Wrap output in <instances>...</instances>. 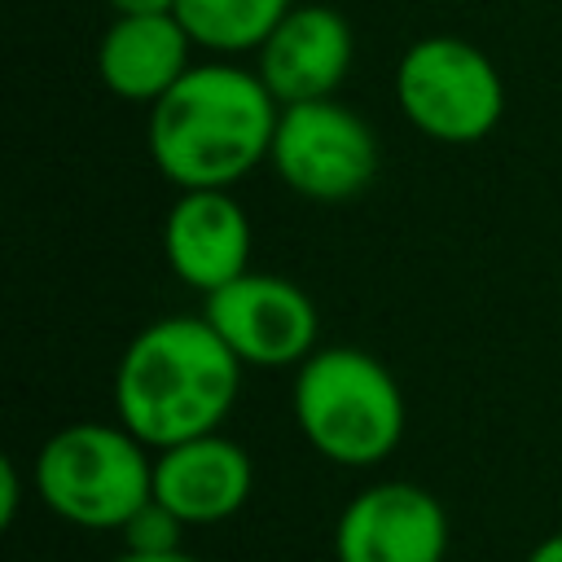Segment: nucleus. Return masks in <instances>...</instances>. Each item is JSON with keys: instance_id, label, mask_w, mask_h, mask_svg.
Segmentation results:
<instances>
[{"instance_id": "4", "label": "nucleus", "mask_w": 562, "mask_h": 562, "mask_svg": "<svg viewBox=\"0 0 562 562\" xmlns=\"http://www.w3.org/2000/svg\"><path fill=\"white\" fill-rule=\"evenodd\" d=\"M31 487L53 518L79 531H123L127 518L154 501V448L119 417L70 422L40 443Z\"/></svg>"}, {"instance_id": "5", "label": "nucleus", "mask_w": 562, "mask_h": 562, "mask_svg": "<svg viewBox=\"0 0 562 562\" xmlns=\"http://www.w3.org/2000/svg\"><path fill=\"white\" fill-rule=\"evenodd\" d=\"M395 105L426 140L479 145L505 114V79L479 44L461 35H422L395 61Z\"/></svg>"}, {"instance_id": "8", "label": "nucleus", "mask_w": 562, "mask_h": 562, "mask_svg": "<svg viewBox=\"0 0 562 562\" xmlns=\"http://www.w3.org/2000/svg\"><path fill=\"white\" fill-rule=\"evenodd\" d=\"M452 522L413 479H373L334 518V562H443Z\"/></svg>"}, {"instance_id": "1", "label": "nucleus", "mask_w": 562, "mask_h": 562, "mask_svg": "<svg viewBox=\"0 0 562 562\" xmlns=\"http://www.w3.org/2000/svg\"><path fill=\"white\" fill-rule=\"evenodd\" d=\"M281 101L237 57L193 61L154 105L145 145L176 189H233L272 154Z\"/></svg>"}, {"instance_id": "18", "label": "nucleus", "mask_w": 562, "mask_h": 562, "mask_svg": "<svg viewBox=\"0 0 562 562\" xmlns=\"http://www.w3.org/2000/svg\"><path fill=\"white\" fill-rule=\"evenodd\" d=\"M522 562H562V531L540 536V540L527 549V558H522Z\"/></svg>"}, {"instance_id": "15", "label": "nucleus", "mask_w": 562, "mask_h": 562, "mask_svg": "<svg viewBox=\"0 0 562 562\" xmlns=\"http://www.w3.org/2000/svg\"><path fill=\"white\" fill-rule=\"evenodd\" d=\"M22 509V470L18 461H0V527H9Z\"/></svg>"}, {"instance_id": "2", "label": "nucleus", "mask_w": 562, "mask_h": 562, "mask_svg": "<svg viewBox=\"0 0 562 562\" xmlns=\"http://www.w3.org/2000/svg\"><path fill=\"white\" fill-rule=\"evenodd\" d=\"M246 364L198 312L140 325L114 364V417L154 452L211 435L241 395Z\"/></svg>"}, {"instance_id": "6", "label": "nucleus", "mask_w": 562, "mask_h": 562, "mask_svg": "<svg viewBox=\"0 0 562 562\" xmlns=\"http://www.w3.org/2000/svg\"><path fill=\"white\" fill-rule=\"evenodd\" d=\"M378 132L338 97L281 105L268 167L303 202H351L378 176Z\"/></svg>"}, {"instance_id": "16", "label": "nucleus", "mask_w": 562, "mask_h": 562, "mask_svg": "<svg viewBox=\"0 0 562 562\" xmlns=\"http://www.w3.org/2000/svg\"><path fill=\"white\" fill-rule=\"evenodd\" d=\"M110 562H202V558H193L189 549H123Z\"/></svg>"}, {"instance_id": "9", "label": "nucleus", "mask_w": 562, "mask_h": 562, "mask_svg": "<svg viewBox=\"0 0 562 562\" xmlns=\"http://www.w3.org/2000/svg\"><path fill=\"white\" fill-rule=\"evenodd\" d=\"M250 215L233 189H180L162 215V259L202 299L250 272Z\"/></svg>"}, {"instance_id": "13", "label": "nucleus", "mask_w": 562, "mask_h": 562, "mask_svg": "<svg viewBox=\"0 0 562 562\" xmlns=\"http://www.w3.org/2000/svg\"><path fill=\"white\" fill-rule=\"evenodd\" d=\"M294 9V0H176V18L211 57H246Z\"/></svg>"}, {"instance_id": "7", "label": "nucleus", "mask_w": 562, "mask_h": 562, "mask_svg": "<svg viewBox=\"0 0 562 562\" xmlns=\"http://www.w3.org/2000/svg\"><path fill=\"white\" fill-rule=\"evenodd\" d=\"M202 316L246 369H299L321 347L316 299L277 272H241L202 299Z\"/></svg>"}, {"instance_id": "10", "label": "nucleus", "mask_w": 562, "mask_h": 562, "mask_svg": "<svg viewBox=\"0 0 562 562\" xmlns=\"http://www.w3.org/2000/svg\"><path fill=\"white\" fill-rule=\"evenodd\" d=\"M351 61L356 35L334 4H294L255 48V70L281 105L338 97Z\"/></svg>"}, {"instance_id": "14", "label": "nucleus", "mask_w": 562, "mask_h": 562, "mask_svg": "<svg viewBox=\"0 0 562 562\" xmlns=\"http://www.w3.org/2000/svg\"><path fill=\"white\" fill-rule=\"evenodd\" d=\"M119 536H123V549H180L184 522H180L167 505L149 501V505H140V509L127 518V527H123Z\"/></svg>"}, {"instance_id": "12", "label": "nucleus", "mask_w": 562, "mask_h": 562, "mask_svg": "<svg viewBox=\"0 0 562 562\" xmlns=\"http://www.w3.org/2000/svg\"><path fill=\"white\" fill-rule=\"evenodd\" d=\"M193 35L176 13L114 18L97 40V75L110 97L132 105H154L189 66Z\"/></svg>"}, {"instance_id": "3", "label": "nucleus", "mask_w": 562, "mask_h": 562, "mask_svg": "<svg viewBox=\"0 0 562 562\" xmlns=\"http://www.w3.org/2000/svg\"><path fill=\"white\" fill-rule=\"evenodd\" d=\"M290 413L303 443L342 470L382 465L408 426L395 373L364 347H316L290 386Z\"/></svg>"}, {"instance_id": "17", "label": "nucleus", "mask_w": 562, "mask_h": 562, "mask_svg": "<svg viewBox=\"0 0 562 562\" xmlns=\"http://www.w3.org/2000/svg\"><path fill=\"white\" fill-rule=\"evenodd\" d=\"M114 18H140V13H176V0H105Z\"/></svg>"}, {"instance_id": "11", "label": "nucleus", "mask_w": 562, "mask_h": 562, "mask_svg": "<svg viewBox=\"0 0 562 562\" xmlns=\"http://www.w3.org/2000/svg\"><path fill=\"white\" fill-rule=\"evenodd\" d=\"M250 492L255 461L224 430L154 452V501L167 505L184 527H215L237 518Z\"/></svg>"}]
</instances>
